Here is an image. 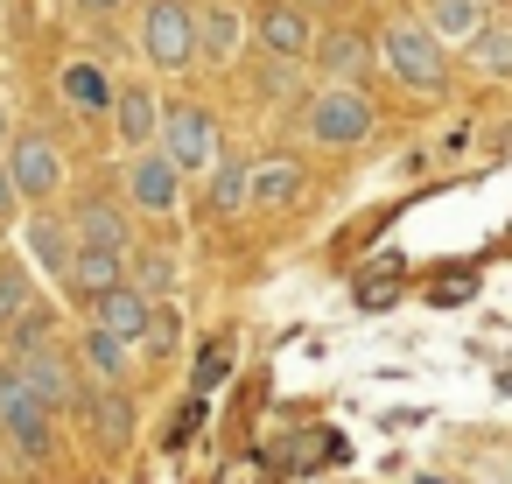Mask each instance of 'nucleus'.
Instances as JSON below:
<instances>
[{"instance_id": "1", "label": "nucleus", "mask_w": 512, "mask_h": 484, "mask_svg": "<svg viewBox=\"0 0 512 484\" xmlns=\"http://www.w3.org/2000/svg\"><path fill=\"white\" fill-rule=\"evenodd\" d=\"M0 442L15 449V463L29 470V477H43L50 463H57V414L0 365Z\"/></svg>"}, {"instance_id": "2", "label": "nucleus", "mask_w": 512, "mask_h": 484, "mask_svg": "<svg viewBox=\"0 0 512 484\" xmlns=\"http://www.w3.org/2000/svg\"><path fill=\"white\" fill-rule=\"evenodd\" d=\"M302 127L316 148H358V141H372L379 113H372V92L316 85V92H302Z\"/></svg>"}, {"instance_id": "3", "label": "nucleus", "mask_w": 512, "mask_h": 484, "mask_svg": "<svg viewBox=\"0 0 512 484\" xmlns=\"http://www.w3.org/2000/svg\"><path fill=\"white\" fill-rule=\"evenodd\" d=\"M379 64H386V78H400V85L421 92V99L449 85V57H442V43L428 36V22H386Z\"/></svg>"}, {"instance_id": "4", "label": "nucleus", "mask_w": 512, "mask_h": 484, "mask_svg": "<svg viewBox=\"0 0 512 484\" xmlns=\"http://www.w3.org/2000/svg\"><path fill=\"white\" fill-rule=\"evenodd\" d=\"M141 57L169 78L197 64V8L190 0H148L141 8Z\"/></svg>"}, {"instance_id": "5", "label": "nucleus", "mask_w": 512, "mask_h": 484, "mask_svg": "<svg viewBox=\"0 0 512 484\" xmlns=\"http://www.w3.org/2000/svg\"><path fill=\"white\" fill-rule=\"evenodd\" d=\"M162 155L183 169V176H197V169H218V120H211V106H197V99H176V106H162Z\"/></svg>"}, {"instance_id": "6", "label": "nucleus", "mask_w": 512, "mask_h": 484, "mask_svg": "<svg viewBox=\"0 0 512 484\" xmlns=\"http://www.w3.org/2000/svg\"><path fill=\"white\" fill-rule=\"evenodd\" d=\"M246 36L274 64H309V50H316V29L302 15V0H260V8L246 15Z\"/></svg>"}, {"instance_id": "7", "label": "nucleus", "mask_w": 512, "mask_h": 484, "mask_svg": "<svg viewBox=\"0 0 512 484\" xmlns=\"http://www.w3.org/2000/svg\"><path fill=\"white\" fill-rule=\"evenodd\" d=\"M8 358V351H0ZM8 372L50 407V414H64V407H78V393H85V379H78V365H71V351L64 344H43V351H15L8 358Z\"/></svg>"}, {"instance_id": "8", "label": "nucleus", "mask_w": 512, "mask_h": 484, "mask_svg": "<svg viewBox=\"0 0 512 484\" xmlns=\"http://www.w3.org/2000/svg\"><path fill=\"white\" fill-rule=\"evenodd\" d=\"M309 71L323 85H344V92H365V78L379 71V43L365 29H323L316 50H309Z\"/></svg>"}, {"instance_id": "9", "label": "nucleus", "mask_w": 512, "mask_h": 484, "mask_svg": "<svg viewBox=\"0 0 512 484\" xmlns=\"http://www.w3.org/2000/svg\"><path fill=\"white\" fill-rule=\"evenodd\" d=\"M8 169H15V190H22V204H43L50 211V197L64 190V148L43 134V127H22L15 134V148H8Z\"/></svg>"}, {"instance_id": "10", "label": "nucleus", "mask_w": 512, "mask_h": 484, "mask_svg": "<svg viewBox=\"0 0 512 484\" xmlns=\"http://www.w3.org/2000/svg\"><path fill=\"white\" fill-rule=\"evenodd\" d=\"M127 197H134V211L169 218V211L183 204V169H176L162 148H148V155H134V162H127Z\"/></svg>"}, {"instance_id": "11", "label": "nucleus", "mask_w": 512, "mask_h": 484, "mask_svg": "<svg viewBox=\"0 0 512 484\" xmlns=\"http://www.w3.org/2000/svg\"><path fill=\"white\" fill-rule=\"evenodd\" d=\"M71 232H78V246H92V253H134V225H127V211H120L106 190H92V197L71 204Z\"/></svg>"}, {"instance_id": "12", "label": "nucleus", "mask_w": 512, "mask_h": 484, "mask_svg": "<svg viewBox=\"0 0 512 484\" xmlns=\"http://www.w3.org/2000/svg\"><path fill=\"white\" fill-rule=\"evenodd\" d=\"M22 239H29V260H36L50 281H64V288H71V267H78V232H71V218L36 211V218L22 225Z\"/></svg>"}, {"instance_id": "13", "label": "nucleus", "mask_w": 512, "mask_h": 484, "mask_svg": "<svg viewBox=\"0 0 512 484\" xmlns=\"http://www.w3.org/2000/svg\"><path fill=\"white\" fill-rule=\"evenodd\" d=\"M113 134H120V148H127V155L162 148V106H155V92H148V85H120V99H113Z\"/></svg>"}, {"instance_id": "14", "label": "nucleus", "mask_w": 512, "mask_h": 484, "mask_svg": "<svg viewBox=\"0 0 512 484\" xmlns=\"http://www.w3.org/2000/svg\"><path fill=\"white\" fill-rule=\"evenodd\" d=\"M92 330H106L113 344H148V330H155V302L134 295V288H113V295L92 302Z\"/></svg>"}, {"instance_id": "15", "label": "nucleus", "mask_w": 512, "mask_h": 484, "mask_svg": "<svg viewBox=\"0 0 512 484\" xmlns=\"http://www.w3.org/2000/svg\"><path fill=\"white\" fill-rule=\"evenodd\" d=\"M78 414L92 421V435H99L106 449H127V442H134V400H127L120 386H92V379H85Z\"/></svg>"}, {"instance_id": "16", "label": "nucleus", "mask_w": 512, "mask_h": 484, "mask_svg": "<svg viewBox=\"0 0 512 484\" xmlns=\"http://www.w3.org/2000/svg\"><path fill=\"white\" fill-rule=\"evenodd\" d=\"M57 92H64V106H71V113H85V120H106V113H113V99H120V85H113L92 57H71V64H64V78H57Z\"/></svg>"}, {"instance_id": "17", "label": "nucleus", "mask_w": 512, "mask_h": 484, "mask_svg": "<svg viewBox=\"0 0 512 484\" xmlns=\"http://www.w3.org/2000/svg\"><path fill=\"white\" fill-rule=\"evenodd\" d=\"M246 43V15L225 8V0H211V8H197V64H232Z\"/></svg>"}, {"instance_id": "18", "label": "nucleus", "mask_w": 512, "mask_h": 484, "mask_svg": "<svg viewBox=\"0 0 512 484\" xmlns=\"http://www.w3.org/2000/svg\"><path fill=\"white\" fill-rule=\"evenodd\" d=\"M113 288H127V253H92V246H78V267H71V302H99V295H113Z\"/></svg>"}, {"instance_id": "19", "label": "nucleus", "mask_w": 512, "mask_h": 484, "mask_svg": "<svg viewBox=\"0 0 512 484\" xmlns=\"http://www.w3.org/2000/svg\"><path fill=\"white\" fill-rule=\"evenodd\" d=\"M246 204H253V162L218 155V169H211V183H204V211H211V218H239Z\"/></svg>"}, {"instance_id": "20", "label": "nucleus", "mask_w": 512, "mask_h": 484, "mask_svg": "<svg viewBox=\"0 0 512 484\" xmlns=\"http://www.w3.org/2000/svg\"><path fill=\"white\" fill-rule=\"evenodd\" d=\"M484 22H491L484 0H428V36L435 43H477Z\"/></svg>"}, {"instance_id": "21", "label": "nucleus", "mask_w": 512, "mask_h": 484, "mask_svg": "<svg viewBox=\"0 0 512 484\" xmlns=\"http://www.w3.org/2000/svg\"><path fill=\"white\" fill-rule=\"evenodd\" d=\"M470 71L477 78H512V15H491L470 43Z\"/></svg>"}, {"instance_id": "22", "label": "nucleus", "mask_w": 512, "mask_h": 484, "mask_svg": "<svg viewBox=\"0 0 512 484\" xmlns=\"http://www.w3.org/2000/svg\"><path fill=\"white\" fill-rule=\"evenodd\" d=\"M295 190H302V162H288V155H274V162H253V204H260V211H274V204H295Z\"/></svg>"}, {"instance_id": "23", "label": "nucleus", "mask_w": 512, "mask_h": 484, "mask_svg": "<svg viewBox=\"0 0 512 484\" xmlns=\"http://www.w3.org/2000/svg\"><path fill=\"white\" fill-rule=\"evenodd\" d=\"M127 288H134V295H148V302H169V288H176V260H169L162 246L127 253Z\"/></svg>"}, {"instance_id": "24", "label": "nucleus", "mask_w": 512, "mask_h": 484, "mask_svg": "<svg viewBox=\"0 0 512 484\" xmlns=\"http://www.w3.org/2000/svg\"><path fill=\"white\" fill-rule=\"evenodd\" d=\"M78 358H85L92 386H120L127 379V344H113L106 330H78Z\"/></svg>"}, {"instance_id": "25", "label": "nucleus", "mask_w": 512, "mask_h": 484, "mask_svg": "<svg viewBox=\"0 0 512 484\" xmlns=\"http://www.w3.org/2000/svg\"><path fill=\"white\" fill-rule=\"evenodd\" d=\"M29 309H36V281H29V267H22V260H0V337H8Z\"/></svg>"}, {"instance_id": "26", "label": "nucleus", "mask_w": 512, "mask_h": 484, "mask_svg": "<svg viewBox=\"0 0 512 484\" xmlns=\"http://www.w3.org/2000/svg\"><path fill=\"white\" fill-rule=\"evenodd\" d=\"M43 344H64V330H57V316L36 302V309H29V316L8 330V358H15V351H43Z\"/></svg>"}, {"instance_id": "27", "label": "nucleus", "mask_w": 512, "mask_h": 484, "mask_svg": "<svg viewBox=\"0 0 512 484\" xmlns=\"http://www.w3.org/2000/svg\"><path fill=\"white\" fill-rule=\"evenodd\" d=\"M183 344V316L169 309V302H155V330H148V358H169Z\"/></svg>"}, {"instance_id": "28", "label": "nucleus", "mask_w": 512, "mask_h": 484, "mask_svg": "<svg viewBox=\"0 0 512 484\" xmlns=\"http://www.w3.org/2000/svg\"><path fill=\"white\" fill-rule=\"evenodd\" d=\"M295 71H302V64H274V57H260V99H295Z\"/></svg>"}, {"instance_id": "29", "label": "nucleus", "mask_w": 512, "mask_h": 484, "mask_svg": "<svg viewBox=\"0 0 512 484\" xmlns=\"http://www.w3.org/2000/svg\"><path fill=\"white\" fill-rule=\"evenodd\" d=\"M225 372H232V344H204V358H197V393H211Z\"/></svg>"}, {"instance_id": "30", "label": "nucleus", "mask_w": 512, "mask_h": 484, "mask_svg": "<svg viewBox=\"0 0 512 484\" xmlns=\"http://www.w3.org/2000/svg\"><path fill=\"white\" fill-rule=\"evenodd\" d=\"M15 211H22V190H15V169H8V155H0V225H15Z\"/></svg>"}, {"instance_id": "31", "label": "nucleus", "mask_w": 512, "mask_h": 484, "mask_svg": "<svg viewBox=\"0 0 512 484\" xmlns=\"http://www.w3.org/2000/svg\"><path fill=\"white\" fill-rule=\"evenodd\" d=\"M71 8H78V15H92V22H99V15H120V8H127V0H71Z\"/></svg>"}, {"instance_id": "32", "label": "nucleus", "mask_w": 512, "mask_h": 484, "mask_svg": "<svg viewBox=\"0 0 512 484\" xmlns=\"http://www.w3.org/2000/svg\"><path fill=\"white\" fill-rule=\"evenodd\" d=\"M15 134H22V127H15V113H8V99H0V155H8V148H15Z\"/></svg>"}, {"instance_id": "33", "label": "nucleus", "mask_w": 512, "mask_h": 484, "mask_svg": "<svg viewBox=\"0 0 512 484\" xmlns=\"http://www.w3.org/2000/svg\"><path fill=\"white\" fill-rule=\"evenodd\" d=\"M0 365H8V358H0Z\"/></svg>"}]
</instances>
